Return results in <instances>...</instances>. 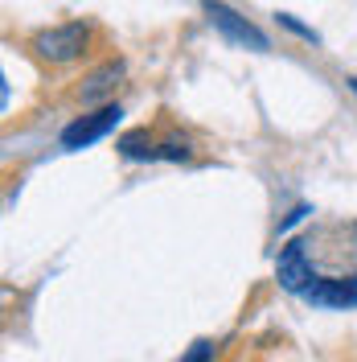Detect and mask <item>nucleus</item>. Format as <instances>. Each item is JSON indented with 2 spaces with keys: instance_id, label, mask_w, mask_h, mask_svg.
Instances as JSON below:
<instances>
[{
  "instance_id": "f257e3e1",
  "label": "nucleus",
  "mask_w": 357,
  "mask_h": 362,
  "mask_svg": "<svg viewBox=\"0 0 357 362\" xmlns=\"http://www.w3.org/2000/svg\"><path fill=\"white\" fill-rule=\"evenodd\" d=\"M205 8V17H210V25L222 33L226 42L234 45H250V49H267V33L263 29H255V25L246 21V17H238L230 4H222V0H205L201 4Z\"/></svg>"
},
{
  "instance_id": "f03ea898",
  "label": "nucleus",
  "mask_w": 357,
  "mask_h": 362,
  "mask_svg": "<svg viewBox=\"0 0 357 362\" xmlns=\"http://www.w3.org/2000/svg\"><path fill=\"white\" fill-rule=\"evenodd\" d=\"M87 45V29L74 21V25H58V29H42L33 37V49L42 54L45 62H74Z\"/></svg>"
},
{
  "instance_id": "7ed1b4c3",
  "label": "nucleus",
  "mask_w": 357,
  "mask_h": 362,
  "mask_svg": "<svg viewBox=\"0 0 357 362\" xmlns=\"http://www.w3.org/2000/svg\"><path fill=\"white\" fill-rule=\"evenodd\" d=\"M119 115H123L119 103H107V107H99V112H90V115H78L66 132H62V148H87L95 140H103L119 124Z\"/></svg>"
},
{
  "instance_id": "20e7f679",
  "label": "nucleus",
  "mask_w": 357,
  "mask_h": 362,
  "mask_svg": "<svg viewBox=\"0 0 357 362\" xmlns=\"http://www.w3.org/2000/svg\"><path fill=\"white\" fill-rule=\"evenodd\" d=\"M304 300L320 309H357V276H333V280L316 276L304 288Z\"/></svg>"
},
{
  "instance_id": "39448f33",
  "label": "nucleus",
  "mask_w": 357,
  "mask_h": 362,
  "mask_svg": "<svg viewBox=\"0 0 357 362\" xmlns=\"http://www.w3.org/2000/svg\"><path fill=\"white\" fill-rule=\"evenodd\" d=\"M275 280L288 288V293H300L313 284V264H308V255H304V243H288V247L279 251V259H275Z\"/></svg>"
},
{
  "instance_id": "423d86ee",
  "label": "nucleus",
  "mask_w": 357,
  "mask_h": 362,
  "mask_svg": "<svg viewBox=\"0 0 357 362\" xmlns=\"http://www.w3.org/2000/svg\"><path fill=\"white\" fill-rule=\"evenodd\" d=\"M119 78H123V62H107V66L90 70L87 78H83V103H95V99H107L115 87H119Z\"/></svg>"
},
{
  "instance_id": "0eeeda50",
  "label": "nucleus",
  "mask_w": 357,
  "mask_h": 362,
  "mask_svg": "<svg viewBox=\"0 0 357 362\" xmlns=\"http://www.w3.org/2000/svg\"><path fill=\"white\" fill-rule=\"evenodd\" d=\"M119 153H123V157H160L144 132H128L123 140H119Z\"/></svg>"
},
{
  "instance_id": "6e6552de",
  "label": "nucleus",
  "mask_w": 357,
  "mask_h": 362,
  "mask_svg": "<svg viewBox=\"0 0 357 362\" xmlns=\"http://www.w3.org/2000/svg\"><path fill=\"white\" fill-rule=\"evenodd\" d=\"M279 25H288L291 33H300V37H308V42H320V33H316V29H308V25H300L291 13H279Z\"/></svg>"
},
{
  "instance_id": "1a4fd4ad",
  "label": "nucleus",
  "mask_w": 357,
  "mask_h": 362,
  "mask_svg": "<svg viewBox=\"0 0 357 362\" xmlns=\"http://www.w3.org/2000/svg\"><path fill=\"white\" fill-rule=\"evenodd\" d=\"M210 358H214V346H210V341H193L189 354H185L181 362H210Z\"/></svg>"
},
{
  "instance_id": "9d476101",
  "label": "nucleus",
  "mask_w": 357,
  "mask_h": 362,
  "mask_svg": "<svg viewBox=\"0 0 357 362\" xmlns=\"http://www.w3.org/2000/svg\"><path fill=\"white\" fill-rule=\"evenodd\" d=\"M349 87H353V90H357V78H349Z\"/></svg>"
}]
</instances>
